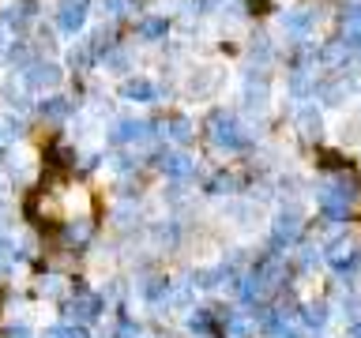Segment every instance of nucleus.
I'll use <instances>...</instances> for the list:
<instances>
[{
    "instance_id": "nucleus-1",
    "label": "nucleus",
    "mask_w": 361,
    "mask_h": 338,
    "mask_svg": "<svg viewBox=\"0 0 361 338\" xmlns=\"http://www.w3.org/2000/svg\"><path fill=\"white\" fill-rule=\"evenodd\" d=\"M331 263H335V267H339V271H347L350 263H354V248H350V245H335V252H331Z\"/></svg>"
},
{
    "instance_id": "nucleus-2",
    "label": "nucleus",
    "mask_w": 361,
    "mask_h": 338,
    "mask_svg": "<svg viewBox=\"0 0 361 338\" xmlns=\"http://www.w3.org/2000/svg\"><path fill=\"white\" fill-rule=\"evenodd\" d=\"M72 312H76L79 319H94V316H98V297H91V301H79V304H72Z\"/></svg>"
},
{
    "instance_id": "nucleus-3",
    "label": "nucleus",
    "mask_w": 361,
    "mask_h": 338,
    "mask_svg": "<svg viewBox=\"0 0 361 338\" xmlns=\"http://www.w3.org/2000/svg\"><path fill=\"white\" fill-rule=\"evenodd\" d=\"M57 338H83V331H57Z\"/></svg>"
}]
</instances>
